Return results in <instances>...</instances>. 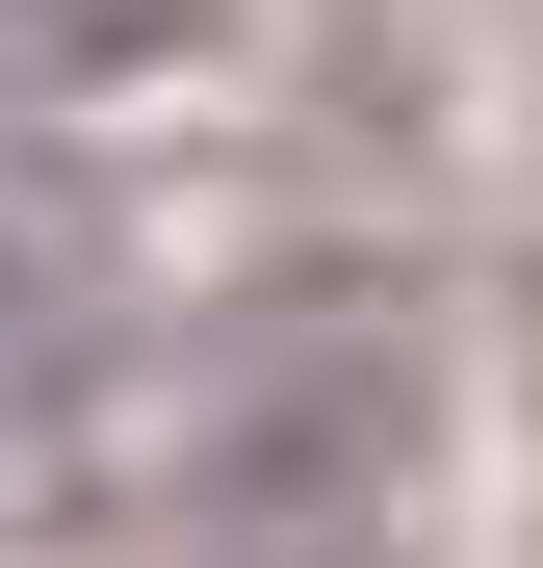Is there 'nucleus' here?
Wrapping results in <instances>:
<instances>
[{
    "instance_id": "1",
    "label": "nucleus",
    "mask_w": 543,
    "mask_h": 568,
    "mask_svg": "<svg viewBox=\"0 0 543 568\" xmlns=\"http://www.w3.org/2000/svg\"><path fill=\"white\" fill-rule=\"evenodd\" d=\"M104 52V0H0V78H78Z\"/></svg>"
}]
</instances>
